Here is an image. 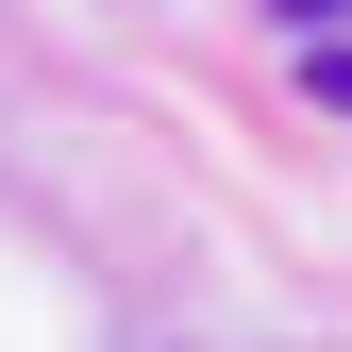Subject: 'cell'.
<instances>
[{"instance_id": "1", "label": "cell", "mask_w": 352, "mask_h": 352, "mask_svg": "<svg viewBox=\"0 0 352 352\" xmlns=\"http://www.w3.org/2000/svg\"><path fill=\"white\" fill-rule=\"evenodd\" d=\"M302 84H319V101H336V118H352V51H319V67H302Z\"/></svg>"}, {"instance_id": "2", "label": "cell", "mask_w": 352, "mask_h": 352, "mask_svg": "<svg viewBox=\"0 0 352 352\" xmlns=\"http://www.w3.org/2000/svg\"><path fill=\"white\" fill-rule=\"evenodd\" d=\"M269 17H302V34H336V17H352V0H269Z\"/></svg>"}]
</instances>
